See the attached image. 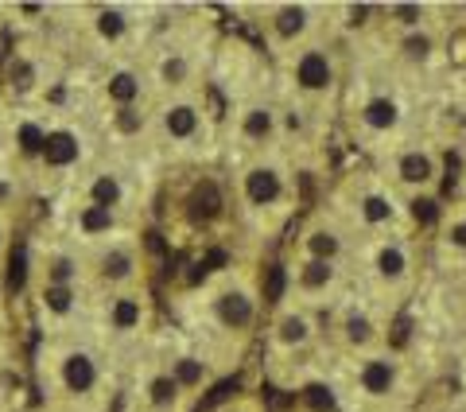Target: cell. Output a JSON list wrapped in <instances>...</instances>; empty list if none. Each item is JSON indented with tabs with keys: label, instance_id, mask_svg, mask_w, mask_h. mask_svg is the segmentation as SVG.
Segmentation results:
<instances>
[{
	"label": "cell",
	"instance_id": "obj_1",
	"mask_svg": "<svg viewBox=\"0 0 466 412\" xmlns=\"http://www.w3.org/2000/svg\"><path fill=\"white\" fill-rule=\"evenodd\" d=\"M218 210H222V195H218V187H214V183L195 187V195H190V218H195V222H210Z\"/></svg>",
	"mask_w": 466,
	"mask_h": 412
},
{
	"label": "cell",
	"instance_id": "obj_2",
	"mask_svg": "<svg viewBox=\"0 0 466 412\" xmlns=\"http://www.w3.org/2000/svg\"><path fill=\"white\" fill-rule=\"evenodd\" d=\"M299 82H303L307 90H319L330 82V67L323 55H303V63H299Z\"/></svg>",
	"mask_w": 466,
	"mask_h": 412
},
{
	"label": "cell",
	"instance_id": "obj_3",
	"mask_svg": "<svg viewBox=\"0 0 466 412\" xmlns=\"http://www.w3.org/2000/svg\"><path fill=\"white\" fill-rule=\"evenodd\" d=\"M43 152H47V163H58V168H63V163H70L74 156H78V144H74L70 133H51Z\"/></svg>",
	"mask_w": 466,
	"mask_h": 412
},
{
	"label": "cell",
	"instance_id": "obj_4",
	"mask_svg": "<svg viewBox=\"0 0 466 412\" xmlns=\"http://www.w3.org/2000/svg\"><path fill=\"white\" fill-rule=\"evenodd\" d=\"M66 385L78 393H86L90 385H94V366H90V358H82V354H74L70 362H66Z\"/></svg>",
	"mask_w": 466,
	"mask_h": 412
},
{
	"label": "cell",
	"instance_id": "obj_5",
	"mask_svg": "<svg viewBox=\"0 0 466 412\" xmlns=\"http://www.w3.org/2000/svg\"><path fill=\"white\" fill-rule=\"evenodd\" d=\"M276 195H280V183L272 171H253L249 175V199L253 202H272Z\"/></svg>",
	"mask_w": 466,
	"mask_h": 412
},
{
	"label": "cell",
	"instance_id": "obj_6",
	"mask_svg": "<svg viewBox=\"0 0 466 412\" xmlns=\"http://www.w3.org/2000/svg\"><path fill=\"white\" fill-rule=\"evenodd\" d=\"M249 315H253V308H249V300L245 296H237V292H229V296H222V319L233 327H245L249 323Z\"/></svg>",
	"mask_w": 466,
	"mask_h": 412
},
{
	"label": "cell",
	"instance_id": "obj_7",
	"mask_svg": "<svg viewBox=\"0 0 466 412\" xmlns=\"http://www.w3.org/2000/svg\"><path fill=\"white\" fill-rule=\"evenodd\" d=\"M362 381H365V389L369 393H389V385H393V369H389V362H369Z\"/></svg>",
	"mask_w": 466,
	"mask_h": 412
},
{
	"label": "cell",
	"instance_id": "obj_8",
	"mask_svg": "<svg viewBox=\"0 0 466 412\" xmlns=\"http://www.w3.org/2000/svg\"><path fill=\"white\" fill-rule=\"evenodd\" d=\"M365 121H369L373 129H389L396 121V105L393 102H373L369 109H365Z\"/></svg>",
	"mask_w": 466,
	"mask_h": 412
},
{
	"label": "cell",
	"instance_id": "obj_9",
	"mask_svg": "<svg viewBox=\"0 0 466 412\" xmlns=\"http://www.w3.org/2000/svg\"><path fill=\"white\" fill-rule=\"evenodd\" d=\"M401 175L408 179V183H423V179L431 175V163L423 160V156H404V163H401Z\"/></svg>",
	"mask_w": 466,
	"mask_h": 412
},
{
	"label": "cell",
	"instance_id": "obj_10",
	"mask_svg": "<svg viewBox=\"0 0 466 412\" xmlns=\"http://www.w3.org/2000/svg\"><path fill=\"white\" fill-rule=\"evenodd\" d=\"M23 280H28V249L20 245V249L12 253V269H8V288H12V292H20Z\"/></svg>",
	"mask_w": 466,
	"mask_h": 412
},
{
	"label": "cell",
	"instance_id": "obj_11",
	"mask_svg": "<svg viewBox=\"0 0 466 412\" xmlns=\"http://www.w3.org/2000/svg\"><path fill=\"white\" fill-rule=\"evenodd\" d=\"M168 129H171L175 136H190V133H195V113H190L187 105L171 109V113H168Z\"/></svg>",
	"mask_w": 466,
	"mask_h": 412
},
{
	"label": "cell",
	"instance_id": "obj_12",
	"mask_svg": "<svg viewBox=\"0 0 466 412\" xmlns=\"http://www.w3.org/2000/svg\"><path fill=\"white\" fill-rule=\"evenodd\" d=\"M109 94L116 102H132V97H136V78H132V74H116L109 82Z\"/></svg>",
	"mask_w": 466,
	"mask_h": 412
},
{
	"label": "cell",
	"instance_id": "obj_13",
	"mask_svg": "<svg viewBox=\"0 0 466 412\" xmlns=\"http://www.w3.org/2000/svg\"><path fill=\"white\" fill-rule=\"evenodd\" d=\"M116 195H121V187H116L113 179H97L94 183V199H97V206H105V210L116 202Z\"/></svg>",
	"mask_w": 466,
	"mask_h": 412
},
{
	"label": "cell",
	"instance_id": "obj_14",
	"mask_svg": "<svg viewBox=\"0 0 466 412\" xmlns=\"http://www.w3.org/2000/svg\"><path fill=\"white\" fill-rule=\"evenodd\" d=\"M276 28H280V36H296V31H303V12H299V8H284Z\"/></svg>",
	"mask_w": 466,
	"mask_h": 412
},
{
	"label": "cell",
	"instance_id": "obj_15",
	"mask_svg": "<svg viewBox=\"0 0 466 412\" xmlns=\"http://www.w3.org/2000/svg\"><path fill=\"white\" fill-rule=\"evenodd\" d=\"M82 226L94 234V229H109V210L105 206H90L86 214H82Z\"/></svg>",
	"mask_w": 466,
	"mask_h": 412
},
{
	"label": "cell",
	"instance_id": "obj_16",
	"mask_svg": "<svg viewBox=\"0 0 466 412\" xmlns=\"http://www.w3.org/2000/svg\"><path fill=\"white\" fill-rule=\"evenodd\" d=\"M307 405H311L315 412H327L330 405H335V397H330L327 385H311V389H307Z\"/></svg>",
	"mask_w": 466,
	"mask_h": 412
},
{
	"label": "cell",
	"instance_id": "obj_17",
	"mask_svg": "<svg viewBox=\"0 0 466 412\" xmlns=\"http://www.w3.org/2000/svg\"><path fill=\"white\" fill-rule=\"evenodd\" d=\"M284 296V269H269V280H264V300H280Z\"/></svg>",
	"mask_w": 466,
	"mask_h": 412
},
{
	"label": "cell",
	"instance_id": "obj_18",
	"mask_svg": "<svg viewBox=\"0 0 466 412\" xmlns=\"http://www.w3.org/2000/svg\"><path fill=\"white\" fill-rule=\"evenodd\" d=\"M381 273H385V276H401L404 273L401 249H385V253H381Z\"/></svg>",
	"mask_w": 466,
	"mask_h": 412
},
{
	"label": "cell",
	"instance_id": "obj_19",
	"mask_svg": "<svg viewBox=\"0 0 466 412\" xmlns=\"http://www.w3.org/2000/svg\"><path fill=\"white\" fill-rule=\"evenodd\" d=\"M20 144H23V152H39V148L47 144V136L39 133L36 125H23V129H20Z\"/></svg>",
	"mask_w": 466,
	"mask_h": 412
},
{
	"label": "cell",
	"instance_id": "obj_20",
	"mask_svg": "<svg viewBox=\"0 0 466 412\" xmlns=\"http://www.w3.org/2000/svg\"><path fill=\"white\" fill-rule=\"evenodd\" d=\"M116 327H132V323H136V319H140V308H136V303H132V300H121V303H116Z\"/></svg>",
	"mask_w": 466,
	"mask_h": 412
},
{
	"label": "cell",
	"instance_id": "obj_21",
	"mask_svg": "<svg viewBox=\"0 0 466 412\" xmlns=\"http://www.w3.org/2000/svg\"><path fill=\"white\" fill-rule=\"evenodd\" d=\"M412 214H416V222H423V226H431V222L439 218V210H435V202H431V199H416L412 202Z\"/></svg>",
	"mask_w": 466,
	"mask_h": 412
},
{
	"label": "cell",
	"instance_id": "obj_22",
	"mask_svg": "<svg viewBox=\"0 0 466 412\" xmlns=\"http://www.w3.org/2000/svg\"><path fill=\"white\" fill-rule=\"evenodd\" d=\"M303 280H307L311 288H319V284H327V280H330V269L323 265V261H311V265H307V273H303Z\"/></svg>",
	"mask_w": 466,
	"mask_h": 412
},
{
	"label": "cell",
	"instance_id": "obj_23",
	"mask_svg": "<svg viewBox=\"0 0 466 412\" xmlns=\"http://www.w3.org/2000/svg\"><path fill=\"white\" fill-rule=\"evenodd\" d=\"M47 308H51V311H66V308H70V292H66L63 284H55L51 292H47Z\"/></svg>",
	"mask_w": 466,
	"mask_h": 412
},
{
	"label": "cell",
	"instance_id": "obj_24",
	"mask_svg": "<svg viewBox=\"0 0 466 412\" xmlns=\"http://www.w3.org/2000/svg\"><path fill=\"white\" fill-rule=\"evenodd\" d=\"M171 397H175V381H168V377H160V381L152 385V401H156V405H168Z\"/></svg>",
	"mask_w": 466,
	"mask_h": 412
},
{
	"label": "cell",
	"instance_id": "obj_25",
	"mask_svg": "<svg viewBox=\"0 0 466 412\" xmlns=\"http://www.w3.org/2000/svg\"><path fill=\"white\" fill-rule=\"evenodd\" d=\"M269 125H272V121H269V113H264V109H256V113H249V121H245V129H249V133H253V136H261V133H269Z\"/></svg>",
	"mask_w": 466,
	"mask_h": 412
},
{
	"label": "cell",
	"instance_id": "obj_26",
	"mask_svg": "<svg viewBox=\"0 0 466 412\" xmlns=\"http://www.w3.org/2000/svg\"><path fill=\"white\" fill-rule=\"evenodd\" d=\"M365 218L369 222H385L389 218V202L385 199H365Z\"/></svg>",
	"mask_w": 466,
	"mask_h": 412
},
{
	"label": "cell",
	"instance_id": "obj_27",
	"mask_svg": "<svg viewBox=\"0 0 466 412\" xmlns=\"http://www.w3.org/2000/svg\"><path fill=\"white\" fill-rule=\"evenodd\" d=\"M311 249L319 253V257H330V253L338 249V242H335L330 234H315V237H311Z\"/></svg>",
	"mask_w": 466,
	"mask_h": 412
},
{
	"label": "cell",
	"instance_id": "obj_28",
	"mask_svg": "<svg viewBox=\"0 0 466 412\" xmlns=\"http://www.w3.org/2000/svg\"><path fill=\"white\" fill-rule=\"evenodd\" d=\"M233 389H237V377H233V381H222V385H218V389H214V393H210V397H206V401H202V408H210V405H218V401H226V397H229V393H233Z\"/></svg>",
	"mask_w": 466,
	"mask_h": 412
},
{
	"label": "cell",
	"instance_id": "obj_29",
	"mask_svg": "<svg viewBox=\"0 0 466 412\" xmlns=\"http://www.w3.org/2000/svg\"><path fill=\"white\" fill-rule=\"evenodd\" d=\"M105 273H109V276H124V273H129V257H124V253L105 257Z\"/></svg>",
	"mask_w": 466,
	"mask_h": 412
},
{
	"label": "cell",
	"instance_id": "obj_30",
	"mask_svg": "<svg viewBox=\"0 0 466 412\" xmlns=\"http://www.w3.org/2000/svg\"><path fill=\"white\" fill-rule=\"evenodd\" d=\"M280 335H284L288 342H299V339L307 335V327L299 323V319H284V327H280Z\"/></svg>",
	"mask_w": 466,
	"mask_h": 412
},
{
	"label": "cell",
	"instance_id": "obj_31",
	"mask_svg": "<svg viewBox=\"0 0 466 412\" xmlns=\"http://www.w3.org/2000/svg\"><path fill=\"white\" fill-rule=\"evenodd\" d=\"M97 28H102V36H121V28H124V23H121V16H116V12H105Z\"/></svg>",
	"mask_w": 466,
	"mask_h": 412
},
{
	"label": "cell",
	"instance_id": "obj_32",
	"mask_svg": "<svg viewBox=\"0 0 466 412\" xmlns=\"http://www.w3.org/2000/svg\"><path fill=\"white\" fill-rule=\"evenodd\" d=\"M198 377H202V366H198V362H183L179 366V381H198Z\"/></svg>",
	"mask_w": 466,
	"mask_h": 412
},
{
	"label": "cell",
	"instance_id": "obj_33",
	"mask_svg": "<svg viewBox=\"0 0 466 412\" xmlns=\"http://www.w3.org/2000/svg\"><path fill=\"white\" fill-rule=\"evenodd\" d=\"M350 339L365 342V339H369V323H365V319H350Z\"/></svg>",
	"mask_w": 466,
	"mask_h": 412
},
{
	"label": "cell",
	"instance_id": "obj_34",
	"mask_svg": "<svg viewBox=\"0 0 466 412\" xmlns=\"http://www.w3.org/2000/svg\"><path fill=\"white\" fill-rule=\"evenodd\" d=\"M222 265H226V253H222V249H214V253H210V257H206V265H202V273H206V269H222Z\"/></svg>",
	"mask_w": 466,
	"mask_h": 412
},
{
	"label": "cell",
	"instance_id": "obj_35",
	"mask_svg": "<svg viewBox=\"0 0 466 412\" xmlns=\"http://www.w3.org/2000/svg\"><path fill=\"white\" fill-rule=\"evenodd\" d=\"M423 51H428V39H408V55H423Z\"/></svg>",
	"mask_w": 466,
	"mask_h": 412
},
{
	"label": "cell",
	"instance_id": "obj_36",
	"mask_svg": "<svg viewBox=\"0 0 466 412\" xmlns=\"http://www.w3.org/2000/svg\"><path fill=\"white\" fill-rule=\"evenodd\" d=\"M396 16H401V20H408V23H412L416 16H420V8H412V4H401V8H396Z\"/></svg>",
	"mask_w": 466,
	"mask_h": 412
},
{
	"label": "cell",
	"instance_id": "obj_37",
	"mask_svg": "<svg viewBox=\"0 0 466 412\" xmlns=\"http://www.w3.org/2000/svg\"><path fill=\"white\" fill-rule=\"evenodd\" d=\"M66 276H70V261H58V265H55V280L63 284Z\"/></svg>",
	"mask_w": 466,
	"mask_h": 412
},
{
	"label": "cell",
	"instance_id": "obj_38",
	"mask_svg": "<svg viewBox=\"0 0 466 412\" xmlns=\"http://www.w3.org/2000/svg\"><path fill=\"white\" fill-rule=\"evenodd\" d=\"M163 74H168V78H183V63H179V59L168 63V67H163Z\"/></svg>",
	"mask_w": 466,
	"mask_h": 412
},
{
	"label": "cell",
	"instance_id": "obj_39",
	"mask_svg": "<svg viewBox=\"0 0 466 412\" xmlns=\"http://www.w3.org/2000/svg\"><path fill=\"white\" fill-rule=\"evenodd\" d=\"M396 342H404L408 339V319H401V323H396V335H393Z\"/></svg>",
	"mask_w": 466,
	"mask_h": 412
},
{
	"label": "cell",
	"instance_id": "obj_40",
	"mask_svg": "<svg viewBox=\"0 0 466 412\" xmlns=\"http://www.w3.org/2000/svg\"><path fill=\"white\" fill-rule=\"evenodd\" d=\"M451 237H455V245H466V222H462V226H459V229H455V234H451Z\"/></svg>",
	"mask_w": 466,
	"mask_h": 412
},
{
	"label": "cell",
	"instance_id": "obj_41",
	"mask_svg": "<svg viewBox=\"0 0 466 412\" xmlns=\"http://www.w3.org/2000/svg\"><path fill=\"white\" fill-rule=\"evenodd\" d=\"M365 12H369V8H365V4H357L354 12H350V16H354V23H362V20H365Z\"/></svg>",
	"mask_w": 466,
	"mask_h": 412
}]
</instances>
